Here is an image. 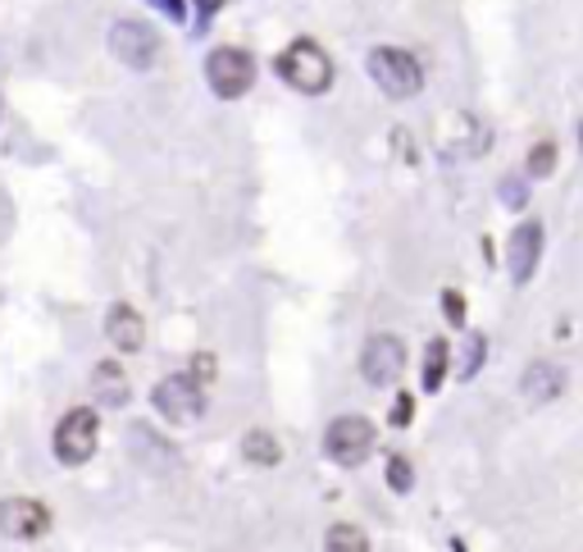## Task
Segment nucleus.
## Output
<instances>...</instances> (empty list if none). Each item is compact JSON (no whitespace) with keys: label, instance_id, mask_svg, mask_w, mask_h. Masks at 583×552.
<instances>
[{"label":"nucleus","instance_id":"a211bd4d","mask_svg":"<svg viewBox=\"0 0 583 552\" xmlns=\"http://www.w3.org/2000/svg\"><path fill=\"white\" fill-rule=\"evenodd\" d=\"M387 485H393L397 493H410V489H415V470H410L406 457H393V461H387Z\"/></svg>","mask_w":583,"mask_h":552},{"label":"nucleus","instance_id":"39448f33","mask_svg":"<svg viewBox=\"0 0 583 552\" xmlns=\"http://www.w3.org/2000/svg\"><path fill=\"white\" fill-rule=\"evenodd\" d=\"M206 79H210V92H215V96L238 101V96H247L251 83H256V60H251L247 51H238V46H219V51H210V60H206Z\"/></svg>","mask_w":583,"mask_h":552},{"label":"nucleus","instance_id":"6e6552de","mask_svg":"<svg viewBox=\"0 0 583 552\" xmlns=\"http://www.w3.org/2000/svg\"><path fill=\"white\" fill-rule=\"evenodd\" d=\"M46 530H51L46 502H37V498H10V502H0V534H6V539L32 543V539H42Z\"/></svg>","mask_w":583,"mask_h":552},{"label":"nucleus","instance_id":"ddd939ff","mask_svg":"<svg viewBox=\"0 0 583 552\" xmlns=\"http://www.w3.org/2000/svg\"><path fill=\"white\" fill-rule=\"evenodd\" d=\"M242 457L247 461H256V466H279V438L269 434V429H251L247 438H242Z\"/></svg>","mask_w":583,"mask_h":552},{"label":"nucleus","instance_id":"412c9836","mask_svg":"<svg viewBox=\"0 0 583 552\" xmlns=\"http://www.w3.org/2000/svg\"><path fill=\"white\" fill-rule=\"evenodd\" d=\"M191 379H197V384H210V379H215V356H210V352H197V356H191Z\"/></svg>","mask_w":583,"mask_h":552},{"label":"nucleus","instance_id":"1a4fd4ad","mask_svg":"<svg viewBox=\"0 0 583 552\" xmlns=\"http://www.w3.org/2000/svg\"><path fill=\"white\" fill-rule=\"evenodd\" d=\"M110 51L119 55L128 69H146V64H155V55H160V42H155L150 28L124 19V23L110 28Z\"/></svg>","mask_w":583,"mask_h":552},{"label":"nucleus","instance_id":"4468645a","mask_svg":"<svg viewBox=\"0 0 583 552\" xmlns=\"http://www.w3.org/2000/svg\"><path fill=\"white\" fill-rule=\"evenodd\" d=\"M447 361H451L447 339H434L429 352H424V393H438V388H443V379H447Z\"/></svg>","mask_w":583,"mask_h":552},{"label":"nucleus","instance_id":"4be33fe9","mask_svg":"<svg viewBox=\"0 0 583 552\" xmlns=\"http://www.w3.org/2000/svg\"><path fill=\"white\" fill-rule=\"evenodd\" d=\"M146 6H155V10H160L165 19H174V23L187 19V6H183V0H146Z\"/></svg>","mask_w":583,"mask_h":552},{"label":"nucleus","instance_id":"b1692460","mask_svg":"<svg viewBox=\"0 0 583 552\" xmlns=\"http://www.w3.org/2000/svg\"><path fill=\"white\" fill-rule=\"evenodd\" d=\"M410 416H415V397L402 393V397H397V407H393V425H410Z\"/></svg>","mask_w":583,"mask_h":552},{"label":"nucleus","instance_id":"9b49d317","mask_svg":"<svg viewBox=\"0 0 583 552\" xmlns=\"http://www.w3.org/2000/svg\"><path fill=\"white\" fill-rule=\"evenodd\" d=\"M520 388H524L529 402H552V397L565 393V371L556 361H533L524 371V379H520Z\"/></svg>","mask_w":583,"mask_h":552},{"label":"nucleus","instance_id":"f3484780","mask_svg":"<svg viewBox=\"0 0 583 552\" xmlns=\"http://www.w3.org/2000/svg\"><path fill=\"white\" fill-rule=\"evenodd\" d=\"M529 178H552V169H556V142H538L533 152H529Z\"/></svg>","mask_w":583,"mask_h":552},{"label":"nucleus","instance_id":"393cba45","mask_svg":"<svg viewBox=\"0 0 583 552\" xmlns=\"http://www.w3.org/2000/svg\"><path fill=\"white\" fill-rule=\"evenodd\" d=\"M579 146H583V128H579Z\"/></svg>","mask_w":583,"mask_h":552},{"label":"nucleus","instance_id":"7ed1b4c3","mask_svg":"<svg viewBox=\"0 0 583 552\" xmlns=\"http://www.w3.org/2000/svg\"><path fill=\"white\" fill-rule=\"evenodd\" d=\"M150 402L169 425H187V420H197L206 412V384H197L191 371H183V375H169V379L155 384Z\"/></svg>","mask_w":583,"mask_h":552},{"label":"nucleus","instance_id":"f03ea898","mask_svg":"<svg viewBox=\"0 0 583 552\" xmlns=\"http://www.w3.org/2000/svg\"><path fill=\"white\" fill-rule=\"evenodd\" d=\"M369 79L378 83V92H387L393 101H406L424 87V69L410 51H397V46H378L369 51Z\"/></svg>","mask_w":583,"mask_h":552},{"label":"nucleus","instance_id":"20e7f679","mask_svg":"<svg viewBox=\"0 0 583 552\" xmlns=\"http://www.w3.org/2000/svg\"><path fill=\"white\" fill-rule=\"evenodd\" d=\"M374 444H378V434H374V425L365 420V416H337L333 425H329V434H324V452H329V461H337V466H361L369 452H374Z\"/></svg>","mask_w":583,"mask_h":552},{"label":"nucleus","instance_id":"9d476101","mask_svg":"<svg viewBox=\"0 0 583 552\" xmlns=\"http://www.w3.org/2000/svg\"><path fill=\"white\" fill-rule=\"evenodd\" d=\"M538 261H542V225H538V219H524V225L511 233V247H507L511 279L524 288L538 274Z\"/></svg>","mask_w":583,"mask_h":552},{"label":"nucleus","instance_id":"423d86ee","mask_svg":"<svg viewBox=\"0 0 583 552\" xmlns=\"http://www.w3.org/2000/svg\"><path fill=\"white\" fill-rule=\"evenodd\" d=\"M96 434H101L96 412H92V407H73V412L55 425V457H60L64 466H83V461H92V452H96Z\"/></svg>","mask_w":583,"mask_h":552},{"label":"nucleus","instance_id":"dca6fc26","mask_svg":"<svg viewBox=\"0 0 583 552\" xmlns=\"http://www.w3.org/2000/svg\"><path fill=\"white\" fill-rule=\"evenodd\" d=\"M324 548L329 552H369V539H365L361 525H333L324 534Z\"/></svg>","mask_w":583,"mask_h":552},{"label":"nucleus","instance_id":"2eb2a0df","mask_svg":"<svg viewBox=\"0 0 583 552\" xmlns=\"http://www.w3.org/2000/svg\"><path fill=\"white\" fill-rule=\"evenodd\" d=\"M96 393H101V402H110V407H124V402H128V384H124L119 365H101V371H96Z\"/></svg>","mask_w":583,"mask_h":552},{"label":"nucleus","instance_id":"0eeeda50","mask_svg":"<svg viewBox=\"0 0 583 552\" xmlns=\"http://www.w3.org/2000/svg\"><path fill=\"white\" fill-rule=\"evenodd\" d=\"M402 371H406V343L393 339V334H374L365 343V352H361V375H365V384L393 388L402 379Z\"/></svg>","mask_w":583,"mask_h":552},{"label":"nucleus","instance_id":"aec40b11","mask_svg":"<svg viewBox=\"0 0 583 552\" xmlns=\"http://www.w3.org/2000/svg\"><path fill=\"white\" fill-rule=\"evenodd\" d=\"M501 201H507L511 210H520V206L529 201V188H524V178H507V183H501Z\"/></svg>","mask_w":583,"mask_h":552},{"label":"nucleus","instance_id":"5701e85b","mask_svg":"<svg viewBox=\"0 0 583 552\" xmlns=\"http://www.w3.org/2000/svg\"><path fill=\"white\" fill-rule=\"evenodd\" d=\"M443 311L451 324H465V302H460V292H443Z\"/></svg>","mask_w":583,"mask_h":552},{"label":"nucleus","instance_id":"6ab92c4d","mask_svg":"<svg viewBox=\"0 0 583 552\" xmlns=\"http://www.w3.org/2000/svg\"><path fill=\"white\" fill-rule=\"evenodd\" d=\"M483 352H488V343L475 334L470 339V352H465V365H460V379H475L479 375V365H483Z\"/></svg>","mask_w":583,"mask_h":552},{"label":"nucleus","instance_id":"f257e3e1","mask_svg":"<svg viewBox=\"0 0 583 552\" xmlns=\"http://www.w3.org/2000/svg\"><path fill=\"white\" fill-rule=\"evenodd\" d=\"M279 73L283 83L305 92V96H320L333 87V60L324 55L320 42H310V37H301V42H292L283 55H279Z\"/></svg>","mask_w":583,"mask_h":552},{"label":"nucleus","instance_id":"f8f14e48","mask_svg":"<svg viewBox=\"0 0 583 552\" xmlns=\"http://www.w3.org/2000/svg\"><path fill=\"white\" fill-rule=\"evenodd\" d=\"M105 334H110V343L119 347V352H137L146 343V320L133 306H114L105 315Z\"/></svg>","mask_w":583,"mask_h":552}]
</instances>
